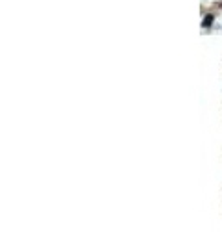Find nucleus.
Instances as JSON below:
<instances>
[{
    "label": "nucleus",
    "mask_w": 222,
    "mask_h": 232,
    "mask_svg": "<svg viewBox=\"0 0 222 232\" xmlns=\"http://www.w3.org/2000/svg\"><path fill=\"white\" fill-rule=\"evenodd\" d=\"M211 21H213V17H211V15H207V17H205V21H204V26H209Z\"/></svg>",
    "instance_id": "obj_1"
}]
</instances>
